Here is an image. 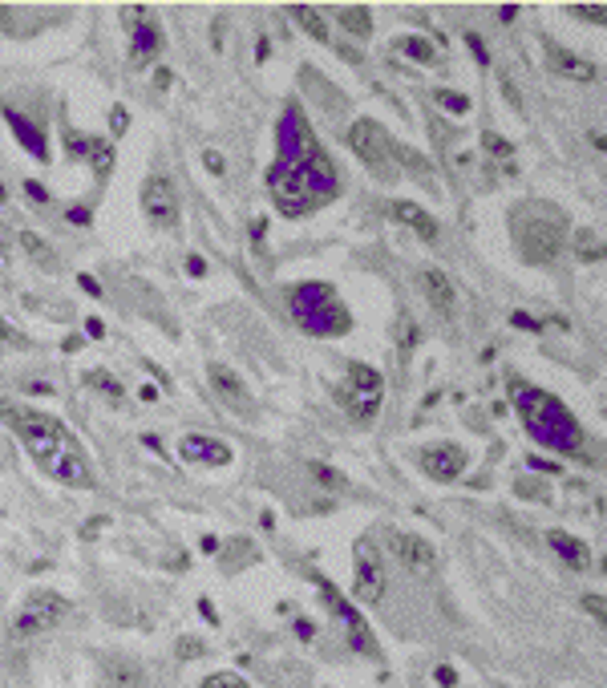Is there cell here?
Listing matches in <instances>:
<instances>
[{"label":"cell","instance_id":"cell-22","mask_svg":"<svg viewBox=\"0 0 607 688\" xmlns=\"http://www.w3.org/2000/svg\"><path fill=\"white\" fill-rule=\"evenodd\" d=\"M4 118H9V126L17 130V138H20V142H25V150H29L33 158H45L49 150H45V142H41V130H37V126H33L25 114H17L12 105H4Z\"/></svg>","mask_w":607,"mask_h":688},{"label":"cell","instance_id":"cell-10","mask_svg":"<svg viewBox=\"0 0 607 688\" xmlns=\"http://www.w3.org/2000/svg\"><path fill=\"white\" fill-rule=\"evenodd\" d=\"M352 592H357V600H365V603H377L380 595H385V567H380V559H377V551H373L369 539L357 543V579H352Z\"/></svg>","mask_w":607,"mask_h":688},{"label":"cell","instance_id":"cell-24","mask_svg":"<svg viewBox=\"0 0 607 688\" xmlns=\"http://www.w3.org/2000/svg\"><path fill=\"white\" fill-rule=\"evenodd\" d=\"M336 20H341V29L352 33V37H369L373 33V12L365 4H344L336 9Z\"/></svg>","mask_w":607,"mask_h":688},{"label":"cell","instance_id":"cell-13","mask_svg":"<svg viewBox=\"0 0 607 688\" xmlns=\"http://www.w3.org/2000/svg\"><path fill=\"white\" fill-rule=\"evenodd\" d=\"M320 587H324V600L333 603V612L341 615V620H344V628H349V640H352V648H357V652H365V656H377V640H373V636H369V623H365L361 615H357V612H352V608H349V603L341 600V592H336L333 584H320Z\"/></svg>","mask_w":607,"mask_h":688},{"label":"cell","instance_id":"cell-38","mask_svg":"<svg viewBox=\"0 0 607 688\" xmlns=\"http://www.w3.org/2000/svg\"><path fill=\"white\" fill-rule=\"evenodd\" d=\"M482 142H486V150H494V154H511V142H503L498 134H482Z\"/></svg>","mask_w":607,"mask_h":688},{"label":"cell","instance_id":"cell-41","mask_svg":"<svg viewBox=\"0 0 607 688\" xmlns=\"http://www.w3.org/2000/svg\"><path fill=\"white\" fill-rule=\"evenodd\" d=\"M454 669H437V684H454Z\"/></svg>","mask_w":607,"mask_h":688},{"label":"cell","instance_id":"cell-11","mask_svg":"<svg viewBox=\"0 0 607 688\" xmlns=\"http://www.w3.org/2000/svg\"><path fill=\"white\" fill-rule=\"evenodd\" d=\"M389 551L397 554L413 575H434L437 571V551L421 535H413V531H389Z\"/></svg>","mask_w":607,"mask_h":688},{"label":"cell","instance_id":"cell-3","mask_svg":"<svg viewBox=\"0 0 607 688\" xmlns=\"http://www.w3.org/2000/svg\"><path fill=\"white\" fill-rule=\"evenodd\" d=\"M519 413H522V421H526L531 438H539L542 446L563 449V454H575V449L583 446V430H579V421L571 417V409L559 401V397L522 389Z\"/></svg>","mask_w":607,"mask_h":688},{"label":"cell","instance_id":"cell-12","mask_svg":"<svg viewBox=\"0 0 607 688\" xmlns=\"http://www.w3.org/2000/svg\"><path fill=\"white\" fill-rule=\"evenodd\" d=\"M465 462H470V454H465L462 446H454V441H442V446L421 449V466H426V474L429 478H437V482H454L465 470Z\"/></svg>","mask_w":607,"mask_h":688},{"label":"cell","instance_id":"cell-8","mask_svg":"<svg viewBox=\"0 0 607 688\" xmlns=\"http://www.w3.org/2000/svg\"><path fill=\"white\" fill-rule=\"evenodd\" d=\"M69 615V603L58 592H33L29 600L20 603L17 620H12V636H37V631L58 628Z\"/></svg>","mask_w":607,"mask_h":688},{"label":"cell","instance_id":"cell-25","mask_svg":"<svg viewBox=\"0 0 607 688\" xmlns=\"http://www.w3.org/2000/svg\"><path fill=\"white\" fill-rule=\"evenodd\" d=\"M292 20L300 25L304 33L312 41H328V25H324V17L316 9H308V4H292Z\"/></svg>","mask_w":607,"mask_h":688},{"label":"cell","instance_id":"cell-17","mask_svg":"<svg viewBox=\"0 0 607 688\" xmlns=\"http://www.w3.org/2000/svg\"><path fill=\"white\" fill-rule=\"evenodd\" d=\"M211 385L231 409H251V397H247V385L243 377L231 369V364H211Z\"/></svg>","mask_w":607,"mask_h":688},{"label":"cell","instance_id":"cell-30","mask_svg":"<svg viewBox=\"0 0 607 688\" xmlns=\"http://www.w3.org/2000/svg\"><path fill=\"white\" fill-rule=\"evenodd\" d=\"M86 385H89V389L110 393V397H122V381L110 377V373H102V369H97V373H86Z\"/></svg>","mask_w":607,"mask_h":688},{"label":"cell","instance_id":"cell-20","mask_svg":"<svg viewBox=\"0 0 607 688\" xmlns=\"http://www.w3.org/2000/svg\"><path fill=\"white\" fill-rule=\"evenodd\" d=\"M162 53V29L154 25V17H146L138 29H134V49H130V57H134V65H146L150 57H158Z\"/></svg>","mask_w":607,"mask_h":688},{"label":"cell","instance_id":"cell-37","mask_svg":"<svg viewBox=\"0 0 607 688\" xmlns=\"http://www.w3.org/2000/svg\"><path fill=\"white\" fill-rule=\"evenodd\" d=\"M0 340H4V344H12V348H29V340H25V336H17V333H12V328L4 325V320H0Z\"/></svg>","mask_w":607,"mask_h":688},{"label":"cell","instance_id":"cell-6","mask_svg":"<svg viewBox=\"0 0 607 688\" xmlns=\"http://www.w3.org/2000/svg\"><path fill=\"white\" fill-rule=\"evenodd\" d=\"M349 146L357 150V158H361L377 179H385V182L397 179V166H393V154H389V138H385V130H380L373 118H361V122L349 126Z\"/></svg>","mask_w":607,"mask_h":688},{"label":"cell","instance_id":"cell-15","mask_svg":"<svg viewBox=\"0 0 607 688\" xmlns=\"http://www.w3.org/2000/svg\"><path fill=\"white\" fill-rule=\"evenodd\" d=\"M389 215L401 223V227L413 231V235H421L426 243H437V235H442V227H437L434 215H429V210H421L418 203H409V199H393L389 203Z\"/></svg>","mask_w":607,"mask_h":688},{"label":"cell","instance_id":"cell-39","mask_svg":"<svg viewBox=\"0 0 607 688\" xmlns=\"http://www.w3.org/2000/svg\"><path fill=\"white\" fill-rule=\"evenodd\" d=\"M503 94L511 97V105H514V110H522V102H519V89H514V81H511V77H503Z\"/></svg>","mask_w":607,"mask_h":688},{"label":"cell","instance_id":"cell-34","mask_svg":"<svg viewBox=\"0 0 607 688\" xmlns=\"http://www.w3.org/2000/svg\"><path fill=\"white\" fill-rule=\"evenodd\" d=\"M203 163H207V171H211V174H227V163H223V154H219V150H211V146L203 150Z\"/></svg>","mask_w":607,"mask_h":688},{"label":"cell","instance_id":"cell-23","mask_svg":"<svg viewBox=\"0 0 607 688\" xmlns=\"http://www.w3.org/2000/svg\"><path fill=\"white\" fill-rule=\"evenodd\" d=\"M571 256H575L579 264H599V259H603V240H599L591 227L571 231Z\"/></svg>","mask_w":607,"mask_h":688},{"label":"cell","instance_id":"cell-7","mask_svg":"<svg viewBox=\"0 0 607 688\" xmlns=\"http://www.w3.org/2000/svg\"><path fill=\"white\" fill-rule=\"evenodd\" d=\"M316 304H308L304 296H296L292 292V312L296 320H300L304 328H312L316 336H341L344 328H349V312H344L341 304H336V292L328 284H320V292H316Z\"/></svg>","mask_w":607,"mask_h":688},{"label":"cell","instance_id":"cell-36","mask_svg":"<svg viewBox=\"0 0 607 688\" xmlns=\"http://www.w3.org/2000/svg\"><path fill=\"white\" fill-rule=\"evenodd\" d=\"M583 608H588V612H591V615H595V620H599V623H603V620H607V603H603V600H599V595H588V600H583Z\"/></svg>","mask_w":607,"mask_h":688},{"label":"cell","instance_id":"cell-1","mask_svg":"<svg viewBox=\"0 0 607 688\" xmlns=\"http://www.w3.org/2000/svg\"><path fill=\"white\" fill-rule=\"evenodd\" d=\"M0 421L9 425L20 438V446L33 454L45 474H53L65 486H94V474H89L86 449L77 446V438L65 430V421H58L53 413L29 409L20 401H0Z\"/></svg>","mask_w":607,"mask_h":688},{"label":"cell","instance_id":"cell-21","mask_svg":"<svg viewBox=\"0 0 607 688\" xmlns=\"http://www.w3.org/2000/svg\"><path fill=\"white\" fill-rule=\"evenodd\" d=\"M17 243H20V251H25V256H29L41 271H58V251L49 248L37 231H17Z\"/></svg>","mask_w":607,"mask_h":688},{"label":"cell","instance_id":"cell-5","mask_svg":"<svg viewBox=\"0 0 607 688\" xmlns=\"http://www.w3.org/2000/svg\"><path fill=\"white\" fill-rule=\"evenodd\" d=\"M336 405H341V409L349 413V421H357V425L377 421L380 405H385V377H380L373 364L352 361L349 369H344L341 389H336Z\"/></svg>","mask_w":607,"mask_h":688},{"label":"cell","instance_id":"cell-32","mask_svg":"<svg viewBox=\"0 0 607 688\" xmlns=\"http://www.w3.org/2000/svg\"><path fill=\"white\" fill-rule=\"evenodd\" d=\"M437 102L446 105L449 114H465V110H470V97L454 94V89H437Z\"/></svg>","mask_w":607,"mask_h":688},{"label":"cell","instance_id":"cell-19","mask_svg":"<svg viewBox=\"0 0 607 688\" xmlns=\"http://www.w3.org/2000/svg\"><path fill=\"white\" fill-rule=\"evenodd\" d=\"M550 547H555V554H559L567 567H575V571H588L591 567V547L583 543V539L567 535V531H550Z\"/></svg>","mask_w":607,"mask_h":688},{"label":"cell","instance_id":"cell-16","mask_svg":"<svg viewBox=\"0 0 607 688\" xmlns=\"http://www.w3.org/2000/svg\"><path fill=\"white\" fill-rule=\"evenodd\" d=\"M421 292H426V300L437 308L442 316H454L457 308V292H454V279L446 276L442 268H421Z\"/></svg>","mask_w":607,"mask_h":688},{"label":"cell","instance_id":"cell-4","mask_svg":"<svg viewBox=\"0 0 607 688\" xmlns=\"http://www.w3.org/2000/svg\"><path fill=\"white\" fill-rule=\"evenodd\" d=\"M514 240H519V251L526 264H555L567 243V231H563V219L555 210H539V207H522L514 215Z\"/></svg>","mask_w":607,"mask_h":688},{"label":"cell","instance_id":"cell-40","mask_svg":"<svg viewBox=\"0 0 607 688\" xmlns=\"http://www.w3.org/2000/svg\"><path fill=\"white\" fill-rule=\"evenodd\" d=\"M110 126H114V134H122L126 130V110H114V114H110Z\"/></svg>","mask_w":607,"mask_h":688},{"label":"cell","instance_id":"cell-28","mask_svg":"<svg viewBox=\"0 0 607 688\" xmlns=\"http://www.w3.org/2000/svg\"><path fill=\"white\" fill-rule=\"evenodd\" d=\"M110 680L118 688H142V669L130 660H118V664H110Z\"/></svg>","mask_w":607,"mask_h":688},{"label":"cell","instance_id":"cell-29","mask_svg":"<svg viewBox=\"0 0 607 688\" xmlns=\"http://www.w3.org/2000/svg\"><path fill=\"white\" fill-rule=\"evenodd\" d=\"M308 474H312L316 482H320L324 490H344L349 486V478H344L341 470H333V466H324V462H308Z\"/></svg>","mask_w":607,"mask_h":688},{"label":"cell","instance_id":"cell-2","mask_svg":"<svg viewBox=\"0 0 607 688\" xmlns=\"http://www.w3.org/2000/svg\"><path fill=\"white\" fill-rule=\"evenodd\" d=\"M292 130L296 138L284 134V158L275 163L272 171V195L280 203L284 215H304V210L320 207L336 195V171L328 163V154L308 138L304 130V118L292 110Z\"/></svg>","mask_w":607,"mask_h":688},{"label":"cell","instance_id":"cell-14","mask_svg":"<svg viewBox=\"0 0 607 688\" xmlns=\"http://www.w3.org/2000/svg\"><path fill=\"white\" fill-rule=\"evenodd\" d=\"M179 458L182 462H199V466H227L231 462V446L219 438H203V433H187L179 441Z\"/></svg>","mask_w":607,"mask_h":688},{"label":"cell","instance_id":"cell-18","mask_svg":"<svg viewBox=\"0 0 607 688\" xmlns=\"http://www.w3.org/2000/svg\"><path fill=\"white\" fill-rule=\"evenodd\" d=\"M547 61H550V69L559 77H571V81H595V73L599 69L591 65V61H583V57H575V53H567V49L559 45V41H547Z\"/></svg>","mask_w":607,"mask_h":688},{"label":"cell","instance_id":"cell-31","mask_svg":"<svg viewBox=\"0 0 607 688\" xmlns=\"http://www.w3.org/2000/svg\"><path fill=\"white\" fill-rule=\"evenodd\" d=\"M203 688H247V680L239 672H215V677L203 680Z\"/></svg>","mask_w":607,"mask_h":688},{"label":"cell","instance_id":"cell-27","mask_svg":"<svg viewBox=\"0 0 607 688\" xmlns=\"http://www.w3.org/2000/svg\"><path fill=\"white\" fill-rule=\"evenodd\" d=\"M89 158H94L97 179H110V171H114V146H110V138H94L89 142Z\"/></svg>","mask_w":607,"mask_h":688},{"label":"cell","instance_id":"cell-33","mask_svg":"<svg viewBox=\"0 0 607 688\" xmlns=\"http://www.w3.org/2000/svg\"><path fill=\"white\" fill-rule=\"evenodd\" d=\"M571 12H575V17H583V20H591V25H603V20H607L603 4H571Z\"/></svg>","mask_w":607,"mask_h":688},{"label":"cell","instance_id":"cell-35","mask_svg":"<svg viewBox=\"0 0 607 688\" xmlns=\"http://www.w3.org/2000/svg\"><path fill=\"white\" fill-rule=\"evenodd\" d=\"M179 656L182 660H199L203 656V640H190V636H187V640H179Z\"/></svg>","mask_w":607,"mask_h":688},{"label":"cell","instance_id":"cell-42","mask_svg":"<svg viewBox=\"0 0 607 688\" xmlns=\"http://www.w3.org/2000/svg\"><path fill=\"white\" fill-rule=\"evenodd\" d=\"M0 199H4V187H0Z\"/></svg>","mask_w":607,"mask_h":688},{"label":"cell","instance_id":"cell-9","mask_svg":"<svg viewBox=\"0 0 607 688\" xmlns=\"http://www.w3.org/2000/svg\"><path fill=\"white\" fill-rule=\"evenodd\" d=\"M142 210L154 227H174L179 223V195L166 174H150L142 182Z\"/></svg>","mask_w":607,"mask_h":688},{"label":"cell","instance_id":"cell-26","mask_svg":"<svg viewBox=\"0 0 607 688\" xmlns=\"http://www.w3.org/2000/svg\"><path fill=\"white\" fill-rule=\"evenodd\" d=\"M397 49L405 53L409 61H421V65H434V61H437V49L429 45L426 37H401V41H397Z\"/></svg>","mask_w":607,"mask_h":688}]
</instances>
